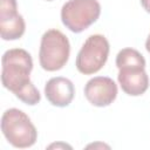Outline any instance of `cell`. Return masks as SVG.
I'll return each instance as SVG.
<instances>
[{
	"label": "cell",
	"instance_id": "cell-1",
	"mask_svg": "<svg viewBox=\"0 0 150 150\" xmlns=\"http://www.w3.org/2000/svg\"><path fill=\"white\" fill-rule=\"evenodd\" d=\"M1 63L2 86L23 103L28 105L38 104L41 95L29 77L33 69L30 54L22 48L8 49L4 53Z\"/></svg>",
	"mask_w": 150,
	"mask_h": 150
},
{
	"label": "cell",
	"instance_id": "cell-2",
	"mask_svg": "<svg viewBox=\"0 0 150 150\" xmlns=\"http://www.w3.org/2000/svg\"><path fill=\"white\" fill-rule=\"evenodd\" d=\"M118 68L117 80L122 90L130 96L144 94L149 87V77L145 71V59L134 48H123L116 56Z\"/></svg>",
	"mask_w": 150,
	"mask_h": 150
},
{
	"label": "cell",
	"instance_id": "cell-3",
	"mask_svg": "<svg viewBox=\"0 0 150 150\" xmlns=\"http://www.w3.org/2000/svg\"><path fill=\"white\" fill-rule=\"evenodd\" d=\"M1 131L14 148L25 149L35 144L38 131L26 112L20 109H7L1 117Z\"/></svg>",
	"mask_w": 150,
	"mask_h": 150
},
{
	"label": "cell",
	"instance_id": "cell-4",
	"mask_svg": "<svg viewBox=\"0 0 150 150\" xmlns=\"http://www.w3.org/2000/svg\"><path fill=\"white\" fill-rule=\"evenodd\" d=\"M70 55L68 38L59 29H48L43 33L39 50V61L42 69L56 71L63 68Z\"/></svg>",
	"mask_w": 150,
	"mask_h": 150
},
{
	"label": "cell",
	"instance_id": "cell-5",
	"mask_svg": "<svg viewBox=\"0 0 150 150\" xmlns=\"http://www.w3.org/2000/svg\"><path fill=\"white\" fill-rule=\"evenodd\" d=\"M101 14L97 0H68L61 8L62 23L73 33H81L91 26Z\"/></svg>",
	"mask_w": 150,
	"mask_h": 150
},
{
	"label": "cell",
	"instance_id": "cell-6",
	"mask_svg": "<svg viewBox=\"0 0 150 150\" xmlns=\"http://www.w3.org/2000/svg\"><path fill=\"white\" fill-rule=\"evenodd\" d=\"M109 42L101 34L90 35L76 56V68L81 74L91 75L102 69L109 55Z\"/></svg>",
	"mask_w": 150,
	"mask_h": 150
},
{
	"label": "cell",
	"instance_id": "cell-7",
	"mask_svg": "<svg viewBox=\"0 0 150 150\" xmlns=\"http://www.w3.org/2000/svg\"><path fill=\"white\" fill-rule=\"evenodd\" d=\"M26 30V23L18 13L16 0H0V34L2 40L20 39Z\"/></svg>",
	"mask_w": 150,
	"mask_h": 150
},
{
	"label": "cell",
	"instance_id": "cell-8",
	"mask_svg": "<svg viewBox=\"0 0 150 150\" xmlns=\"http://www.w3.org/2000/svg\"><path fill=\"white\" fill-rule=\"evenodd\" d=\"M84 96L95 107H108L117 96V84L108 76H95L86 83Z\"/></svg>",
	"mask_w": 150,
	"mask_h": 150
},
{
	"label": "cell",
	"instance_id": "cell-9",
	"mask_svg": "<svg viewBox=\"0 0 150 150\" xmlns=\"http://www.w3.org/2000/svg\"><path fill=\"white\" fill-rule=\"evenodd\" d=\"M45 95L50 104L63 108L71 103L75 95V88L69 79L56 76L47 81L45 86Z\"/></svg>",
	"mask_w": 150,
	"mask_h": 150
},
{
	"label": "cell",
	"instance_id": "cell-10",
	"mask_svg": "<svg viewBox=\"0 0 150 150\" xmlns=\"http://www.w3.org/2000/svg\"><path fill=\"white\" fill-rule=\"evenodd\" d=\"M141 5L148 13H150V0H141Z\"/></svg>",
	"mask_w": 150,
	"mask_h": 150
},
{
	"label": "cell",
	"instance_id": "cell-11",
	"mask_svg": "<svg viewBox=\"0 0 150 150\" xmlns=\"http://www.w3.org/2000/svg\"><path fill=\"white\" fill-rule=\"evenodd\" d=\"M145 49L148 50V53H150V34H149V36L146 38V41H145Z\"/></svg>",
	"mask_w": 150,
	"mask_h": 150
},
{
	"label": "cell",
	"instance_id": "cell-12",
	"mask_svg": "<svg viewBox=\"0 0 150 150\" xmlns=\"http://www.w3.org/2000/svg\"><path fill=\"white\" fill-rule=\"evenodd\" d=\"M47 1H52V0H47Z\"/></svg>",
	"mask_w": 150,
	"mask_h": 150
}]
</instances>
